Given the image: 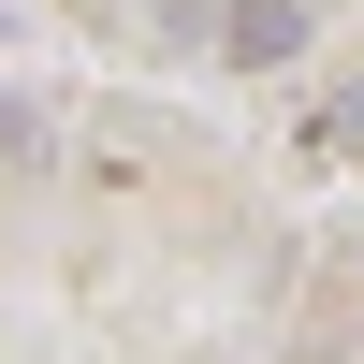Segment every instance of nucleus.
I'll use <instances>...</instances> for the list:
<instances>
[{"label":"nucleus","instance_id":"1","mask_svg":"<svg viewBox=\"0 0 364 364\" xmlns=\"http://www.w3.org/2000/svg\"><path fill=\"white\" fill-rule=\"evenodd\" d=\"M219 44L248 58V73H277V58H306V0H233V15H219Z\"/></svg>","mask_w":364,"mask_h":364}]
</instances>
